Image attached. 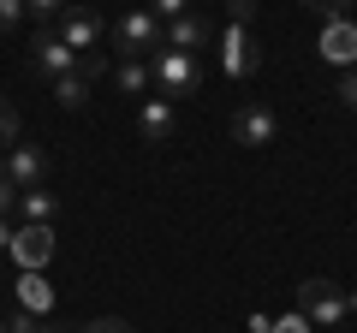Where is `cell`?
<instances>
[{"label": "cell", "instance_id": "1", "mask_svg": "<svg viewBox=\"0 0 357 333\" xmlns=\"http://www.w3.org/2000/svg\"><path fill=\"white\" fill-rule=\"evenodd\" d=\"M161 36H167V24L149 13V6H126V13L114 18V54H119V60L161 54Z\"/></svg>", "mask_w": 357, "mask_h": 333}, {"label": "cell", "instance_id": "2", "mask_svg": "<svg viewBox=\"0 0 357 333\" xmlns=\"http://www.w3.org/2000/svg\"><path fill=\"white\" fill-rule=\"evenodd\" d=\"M149 77H155V90L173 102V95H197L203 90V60L197 54H178V48H161L149 54Z\"/></svg>", "mask_w": 357, "mask_h": 333}, {"label": "cell", "instance_id": "3", "mask_svg": "<svg viewBox=\"0 0 357 333\" xmlns=\"http://www.w3.org/2000/svg\"><path fill=\"white\" fill-rule=\"evenodd\" d=\"M298 316L310 327H345V292L333 280H304L298 286Z\"/></svg>", "mask_w": 357, "mask_h": 333}, {"label": "cell", "instance_id": "4", "mask_svg": "<svg viewBox=\"0 0 357 333\" xmlns=\"http://www.w3.org/2000/svg\"><path fill=\"white\" fill-rule=\"evenodd\" d=\"M30 72L48 77V84H60V77L84 72V54H72L60 42V30H36V42H30Z\"/></svg>", "mask_w": 357, "mask_h": 333}, {"label": "cell", "instance_id": "5", "mask_svg": "<svg viewBox=\"0 0 357 333\" xmlns=\"http://www.w3.org/2000/svg\"><path fill=\"white\" fill-rule=\"evenodd\" d=\"M256 65H262V48H256L250 24H227L220 30V72L227 77H250Z\"/></svg>", "mask_w": 357, "mask_h": 333}, {"label": "cell", "instance_id": "6", "mask_svg": "<svg viewBox=\"0 0 357 333\" xmlns=\"http://www.w3.org/2000/svg\"><path fill=\"white\" fill-rule=\"evenodd\" d=\"M274 131H280V119H274L268 102H244L238 114H232V143H244V149H268Z\"/></svg>", "mask_w": 357, "mask_h": 333}, {"label": "cell", "instance_id": "7", "mask_svg": "<svg viewBox=\"0 0 357 333\" xmlns=\"http://www.w3.org/2000/svg\"><path fill=\"white\" fill-rule=\"evenodd\" d=\"M0 166H6V179H13L18 191H36V185L48 179V149H36V143H13Z\"/></svg>", "mask_w": 357, "mask_h": 333}, {"label": "cell", "instance_id": "8", "mask_svg": "<svg viewBox=\"0 0 357 333\" xmlns=\"http://www.w3.org/2000/svg\"><path fill=\"white\" fill-rule=\"evenodd\" d=\"M60 42L72 54H96V42H102V18L89 13V6H72L66 0V13H60Z\"/></svg>", "mask_w": 357, "mask_h": 333}, {"label": "cell", "instance_id": "9", "mask_svg": "<svg viewBox=\"0 0 357 333\" xmlns=\"http://www.w3.org/2000/svg\"><path fill=\"white\" fill-rule=\"evenodd\" d=\"M316 48H321V60L340 65V72H345V65H357V24H351V18L321 24V42H316Z\"/></svg>", "mask_w": 357, "mask_h": 333}, {"label": "cell", "instance_id": "10", "mask_svg": "<svg viewBox=\"0 0 357 333\" xmlns=\"http://www.w3.org/2000/svg\"><path fill=\"white\" fill-rule=\"evenodd\" d=\"M13 256L24 262V274H42V262L54 256V226H30L24 220V226L13 232Z\"/></svg>", "mask_w": 357, "mask_h": 333}, {"label": "cell", "instance_id": "11", "mask_svg": "<svg viewBox=\"0 0 357 333\" xmlns=\"http://www.w3.org/2000/svg\"><path fill=\"white\" fill-rule=\"evenodd\" d=\"M173 125H178V114H173L167 95H149V102L137 107V137L143 143H167V137H173Z\"/></svg>", "mask_w": 357, "mask_h": 333}, {"label": "cell", "instance_id": "12", "mask_svg": "<svg viewBox=\"0 0 357 333\" xmlns=\"http://www.w3.org/2000/svg\"><path fill=\"white\" fill-rule=\"evenodd\" d=\"M215 36V30H208V18L203 13H185V18H173V24H167V36H161V48H178V54H197L203 48V42Z\"/></svg>", "mask_w": 357, "mask_h": 333}, {"label": "cell", "instance_id": "13", "mask_svg": "<svg viewBox=\"0 0 357 333\" xmlns=\"http://www.w3.org/2000/svg\"><path fill=\"white\" fill-rule=\"evenodd\" d=\"M18 208H24L30 226H54V215H60V203H54L42 185H36V191H18Z\"/></svg>", "mask_w": 357, "mask_h": 333}, {"label": "cell", "instance_id": "14", "mask_svg": "<svg viewBox=\"0 0 357 333\" xmlns=\"http://www.w3.org/2000/svg\"><path fill=\"white\" fill-rule=\"evenodd\" d=\"M18 297H24L30 316H48V309H54V292H48V280H42V274H24V280H18Z\"/></svg>", "mask_w": 357, "mask_h": 333}, {"label": "cell", "instance_id": "15", "mask_svg": "<svg viewBox=\"0 0 357 333\" xmlns=\"http://www.w3.org/2000/svg\"><path fill=\"white\" fill-rule=\"evenodd\" d=\"M114 77H119V90H126V95L155 90V77H149V65H143V60H119V65H114Z\"/></svg>", "mask_w": 357, "mask_h": 333}, {"label": "cell", "instance_id": "16", "mask_svg": "<svg viewBox=\"0 0 357 333\" xmlns=\"http://www.w3.org/2000/svg\"><path fill=\"white\" fill-rule=\"evenodd\" d=\"M54 102L77 114V107L89 102V72H72V77H60V84H54Z\"/></svg>", "mask_w": 357, "mask_h": 333}, {"label": "cell", "instance_id": "17", "mask_svg": "<svg viewBox=\"0 0 357 333\" xmlns=\"http://www.w3.org/2000/svg\"><path fill=\"white\" fill-rule=\"evenodd\" d=\"M310 13H321V24H333V18H351V6L357 0H304Z\"/></svg>", "mask_w": 357, "mask_h": 333}, {"label": "cell", "instance_id": "18", "mask_svg": "<svg viewBox=\"0 0 357 333\" xmlns=\"http://www.w3.org/2000/svg\"><path fill=\"white\" fill-rule=\"evenodd\" d=\"M13 143H18V107L0 95V149H13Z\"/></svg>", "mask_w": 357, "mask_h": 333}, {"label": "cell", "instance_id": "19", "mask_svg": "<svg viewBox=\"0 0 357 333\" xmlns=\"http://www.w3.org/2000/svg\"><path fill=\"white\" fill-rule=\"evenodd\" d=\"M0 333H48V327H42V321L30 316V309H18V316H6V321H0Z\"/></svg>", "mask_w": 357, "mask_h": 333}, {"label": "cell", "instance_id": "20", "mask_svg": "<svg viewBox=\"0 0 357 333\" xmlns=\"http://www.w3.org/2000/svg\"><path fill=\"white\" fill-rule=\"evenodd\" d=\"M149 13L161 18V24H173V18H185V13H191V0H149Z\"/></svg>", "mask_w": 357, "mask_h": 333}, {"label": "cell", "instance_id": "21", "mask_svg": "<svg viewBox=\"0 0 357 333\" xmlns=\"http://www.w3.org/2000/svg\"><path fill=\"white\" fill-rule=\"evenodd\" d=\"M77 333H137L131 321H119V316H102V321H84Z\"/></svg>", "mask_w": 357, "mask_h": 333}, {"label": "cell", "instance_id": "22", "mask_svg": "<svg viewBox=\"0 0 357 333\" xmlns=\"http://www.w3.org/2000/svg\"><path fill=\"white\" fill-rule=\"evenodd\" d=\"M340 102L357 114V65H345V72H340Z\"/></svg>", "mask_w": 357, "mask_h": 333}, {"label": "cell", "instance_id": "23", "mask_svg": "<svg viewBox=\"0 0 357 333\" xmlns=\"http://www.w3.org/2000/svg\"><path fill=\"white\" fill-rule=\"evenodd\" d=\"M256 18V0H227V24H250Z\"/></svg>", "mask_w": 357, "mask_h": 333}, {"label": "cell", "instance_id": "24", "mask_svg": "<svg viewBox=\"0 0 357 333\" xmlns=\"http://www.w3.org/2000/svg\"><path fill=\"white\" fill-rule=\"evenodd\" d=\"M18 18H24V0H0V30H18Z\"/></svg>", "mask_w": 357, "mask_h": 333}, {"label": "cell", "instance_id": "25", "mask_svg": "<svg viewBox=\"0 0 357 333\" xmlns=\"http://www.w3.org/2000/svg\"><path fill=\"white\" fill-rule=\"evenodd\" d=\"M6 208H18V185L6 179V166H0V220H6Z\"/></svg>", "mask_w": 357, "mask_h": 333}, {"label": "cell", "instance_id": "26", "mask_svg": "<svg viewBox=\"0 0 357 333\" xmlns=\"http://www.w3.org/2000/svg\"><path fill=\"white\" fill-rule=\"evenodd\" d=\"M24 13H36V18H60V13H66V0H24Z\"/></svg>", "mask_w": 357, "mask_h": 333}, {"label": "cell", "instance_id": "27", "mask_svg": "<svg viewBox=\"0 0 357 333\" xmlns=\"http://www.w3.org/2000/svg\"><path fill=\"white\" fill-rule=\"evenodd\" d=\"M304 327H310L304 316H292V321H280V333H304Z\"/></svg>", "mask_w": 357, "mask_h": 333}, {"label": "cell", "instance_id": "28", "mask_svg": "<svg viewBox=\"0 0 357 333\" xmlns=\"http://www.w3.org/2000/svg\"><path fill=\"white\" fill-rule=\"evenodd\" d=\"M0 250H13V226L6 220H0Z\"/></svg>", "mask_w": 357, "mask_h": 333}, {"label": "cell", "instance_id": "29", "mask_svg": "<svg viewBox=\"0 0 357 333\" xmlns=\"http://www.w3.org/2000/svg\"><path fill=\"white\" fill-rule=\"evenodd\" d=\"M345 309H357V292H351V297H345Z\"/></svg>", "mask_w": 357, "mask_h": 333}]
</instances>
